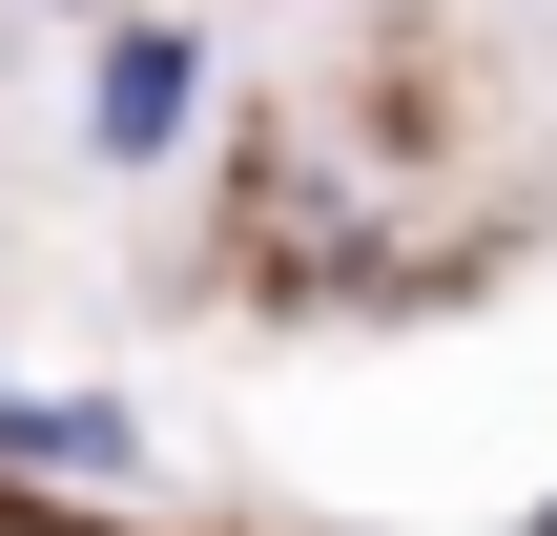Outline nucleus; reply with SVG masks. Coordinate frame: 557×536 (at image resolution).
<instances>
[{
    "label": "nucleus",
    "instance_id": "nucleus-1",
    "mask_svg": "<svg viewBox=\"0 0 557 536\" xmlns=\"http://www.w3.org/2000/svg\"><path fill=\"white\" fill-rule=\"evenodd\" d=\"M186 103H207V41H186V21H124V41H103V145H124V165H165V145H186Z\"/></svg>",
    "mask_w": 557,
    "mask_h": 536
},
{
    "label": "nucleus",
    "instance_id": "nucleus-2",
    "mask_svg": "<svg viewBox=\"0 0 557 536\" xmlns=\"http://www.w3.org/2000/svg\"><path fill=\"white\" fill-rule=\"evenodd\" d=\"M0 454H21V475H145V434H124L103 392H62V413H0Z\"/></svg>",
    "mask_w": 557,
    "mask_h": 536
}]
</instances>
